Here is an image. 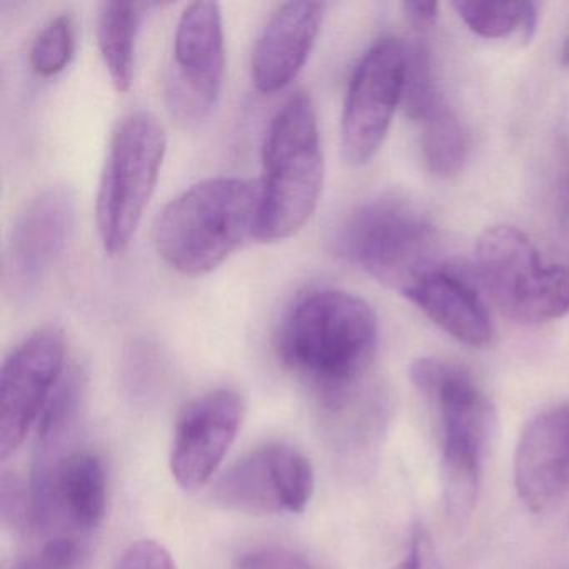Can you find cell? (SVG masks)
Here are the masks:
<instances>
[{
	"label": "cell",
	"mask_w": 569,
	"mask_h": 569,
	"mask_svg": "<svg viewBox=\"0 0 569 569\" xmlns=\"http://www.w3.org/2000/svg\"><path fill=\"white\" fill-rule=\"evenodd\" d=\"M242 401L231 389L192 399L179 416L171 446V472L181 488H202L218 471L238 436Z\"/></svg>",
	"instance_id": "obj_13"
},
{
	"label": "cell",
	"mask_w": 569,
	"mask_h": 569,
	"mask_svg": "<svg viewBox=\"0 0 569 569\" xmlns=\"http://www.w3.org/2000/svg\"><path fill=\"white\" fill-rule=\"evenodd\" d=\"M476 268L495 305L512 321L539 325L569 312V269L545 264L528 236L512 226L486 229Z\"/></svg>",
	"instance_id": "obj_7"
},
{
	"label": "cell",
	"mask_w": 569,
	"mask_h": 569,
	"mask_svg": "<svg viewBox=\"0 0 569 569\" xmlns=\"http://www.w3.org/2000/svg\"><path fill=\"white\" fill-rule=\"evenodd\" d=\"M166 149L164 126L151 112H131L116 126L96 199L99 238L109 256L122 254L131 244L154 194Z\"/></svg>",
	"instance_id": "obj_6"
},
{
	"label": "cell",
	"mask_w": 569,
	"mask_h": 569,
	"mask_svg": "<svg viewBox=\"0 0 569 569\" xmlns=\"http://www.w3.org/2000/svg\"><path fill=\"white\" fill-rule=\"evenodd\" d=\"M402 296L462 345L482 348L491 342L492 325L485 302L452 269H432Z\"/></svg>",
	"instance_id": "obj_16"
},
{
	"label": "cell",
	"mask_w": 569,
	"mask_h": 569,
	"mask_svg": "<svg viewBox=\"0 0 569 569\" xmlns=\"http://www.w3.org/2000/svg\"><path fill=\"white\" fill-rule=\"evenodd\" d=\"M76 52V24L69 14L52 18L32 41L29 61L42 78H51L68 68Z\"/></svg>",
	"instance_id": "obj_20"
},
{
	"label": "cell",
	"mask_w": 569,
	"mask_h": 569,
	"mask_svg": "<svg viewBox=\"0 0 569 569\" xmlns=\"http://www.w3.org/2000/svg\"><path fill=\"white\" fill-rule=\"evenodd\" d=\"M226 76L222 12L216 2H194L179 18L174 61L168 79L172 116L184 124H198L214 111Z\"/></svg>",
	"instance_id": "obj_8"
},
{
	"label": "cell",
	"mask_w": 569,
	"mask_h": 569,
	"mask_svg": "<svg viewBox=\"0 0 569 569\" xmlns=\"http://www.w3.org/2000/svg\"><path fill=\"white\" fill-rule=\"evenodd\" d=\"M261 184L252 179L209 178L164 206L152 244L179 274L202 278L224 264L248 239H256Z\"/></svg>",
	"instance_id": "obj_2"
},
{
	"label": "cell",
	"mask_w": 569,
	"mask_h": 569,
	"mask_svg": "<svg viewBox=\"0 0 569 569\" xmlns=\"http://www.w3.org/2000/svg\"><path fill=\"white\" fill-rule=\"evenodd\" d=\"M406 19L416 31H428L436 24L439 6L436 2H406L402 4Z\"/></svg>",
	"instance_id": "obj_25"
},
{
	"label": "cell",
	"mask_w": 569,
	"mask_h": 569,
	"mask_svg": "<svg viewBox=\"0 0 569 569\" xmlns=\"http://www.w3.org/2000/svg\"><path fill=\"white\" fill-rule=\"evenodd\" d=\"M234 569H321L309 556L284 546L249 549L236 559Z\"/></svg>",
	"instance_id": "obj_22"
},
{
	"label": "cell",
	"mask_w": 569,
	"mask_h": 569,
	"mask_svg": "<svg viewBox=\"0 0 569 569\" xmlns=\"http://www.w3.org/2000/svg\"><path fill=\"white\" fill-rule=\"evenodd\" d=\"M66 338L58 328H41L6 359L0 372V459L6 461L38 425L66 369Z\"/></svg>",
	"instance_id": "obj_10"
},
{
	"label": "cell",
	"mask_w": 569,
	"mask_h": 569,
	"mask_svg": "<svg viewBox=\"0 0 569 569\" xmlns=\"http://www.w3.org/2000/svg\"><path fill=\"white\" fill-rule=\"evenodd\" d=\"M114 569H178V566L164 546L142 539L122 552Z\"/></svg>",
	"instance_id": "obj_23"
},
{
	"label": "cell",
	"mask_w": 569,
	"mask_h": 569,
	"mask_svg": "<svg viewBox=\"0 0 569 569\" xmlns=\"http://www.w3.org/2000/svg\"><path fill=\"white\" fill-rule=\"evenodd\" d=\"M322 182L325 158L315 102L308 92H295L266 132L256 241L279 242L298 234L318 208Z\"/></svg>",
	"instance_id": "obj_3"
},
{
	"label": "cell",
	"mask_w": 569,
	"mask_h": 569,
	"mask_svg": "<svg viewBox=\"0 0 569 569\" xmlns=\"http://www.w3.org/2000/svg\"><path fill=\"white\" fill-rule=\"evenodd\" d=\"M421 149L432 174L451 178L458 174L468 156V136L445 99H439L419 118Z\"/></svg>",
	"instance_id": "obj_18"
},
{
	"label": "cell",
	"mask_w": 569,
	"mask_h": 569,
	"mask_svg": "<svg viewBox=\"0 0 569 569\" xmlns=\"http://www.w3.org/2000/svg\"><path fill=\"white\" fill-rule=\"evenodd\" d=\"M406 44L379 39L352 72L342 109V154L352 166L375 158L385 142L396 108L402 101Z\"/></svg>",
	"instance_id": "obj_9"
},
{
	"label": "cell",
	"mask_w": 569,
	"mask_h": 569,
	"mask_svg": "<svg viewBox=\"0 0 569 569\" xmlns=\"http://www.w3.org/2000/svg\"><path fill=\"white\" fill-rule=\"evenodd\" d=\"M336 249L346 261L401 295L442 266L435 226L395 196L358 206L339 226Z\"/></svg>",
	"instance_id": "obj_5"
},
{
	"label": "cell",
	"mask_w": 569,
	"mask_h": 569,
	"mask_svg": "<svg viewBox=\"0 0 569 569\" xmlns=\"http://www.w3.org/2000/svg\"><path fill=\"white\" fill-rule=\"evenodd\" d=\"M515 486L531 511L541 512L569 496V402L531 419L515 455Z\"/></svg>",
	"instance_id": "obj_14"
},
{
	"label": "cell",
	"mask_w": 569,
	"mask_h": 569,
	"mask_svg": "<svg viewBox=\"0 0 569 569\" xmlns=\"http://www.w3.org/2000/svg\"><path fill=\"white\" fill-rule=\"evenodd\" d=\"M562 59H565L566 64H569V39L566 41L565 51H562Z\"/></svg>",
	"instance_id": "obj_26"
},
{
	"label": "cell",
	"mask_w": 569,
	"mask_h": 569,
	"mask_svg": "<svg viewBox=\"0 0 569 569\" xmlns=\"http://www.w3.org/2000/svg\"><path fill=\"white\" fill-rule=\"evenodd\" d=\"M378 316L339 289H308L289 306L274 336L279 361L308 382L329 409H339L375 358Z\"/></svg>",
	"instance_id": "obj_1"
},
{
	"label": "cell",
	"mask_w": 569,
	"mask_h": 569,
	"mask_svg": "<svg viewBox=\"0 0 569 569\" xmlns=\"http://www.w3.org/2000/svg\"><path fill=\"white\" fill-rule=\"evenodd\" d=\"M315 492L311 462L298 449L269 445L236 462L214 486L216 501L251 515H299Z\"/></svg>",
	"instance_id": "obj_11"
},
{
	"label": "cell",
	"mask_w": 569,
	"mask_h": 569,
	"mask_svg": "<svg viewBox=\"0 0 569 569\" xmlns=\"http://www.w3.org/2000/svg\"><path fill=\"white\" fill-rule=\"evenodd\" d=\"M84 556L81 538L54 535L31 555L21 559L14 569H79Z\"/></svg>",
	"instance_id": "obj_21"
},
{
	"label": "cell",
	"mask_w": 569,
	"mask_h": 569,
	"mask_svg": "<svg viewBox=\"0 0 569 569\" xmlns=\"http://www.w3.org/2000/svg\"><path fill=\"white\" fill-rule=\"evenodd\" d=\"M452 8L475 34L485 39L508 38L521 29L525 39L532 38L538 24V11L531 2H466L459 0Z\"/></svg>",
	"instance_id": "obj_19"
},
{
	"label": "cell",
	"mask_w": 569,
	"mask_h": 569,
	"mask_svg": "<svg viewBox=\"0 0 569 569\" xmlns=\"http://www.w3.org/2000/svg\"><path fill=\"white\" fill-rule=\"evenodd\" d=\"M76 198L66 186L32 196L16 216L4 256V286L16 299L38 291L74 231Z\"/></svg>",
	"instance_id": "obj_12"
},
{
	"label": "cell",
	"mask_w": 569,
	"mask_h": 569,
	"mask_svg": "<svg viewBox=\"0 0 569 569\" xmlns=\"http://www.w3.org/2000/svg\"><path fill=\"white\" fill-rule=\"evenodd\" d=\"M409 376L441 415L446 515L455 525H465L478 499L482 458L495 432V408L472 376L451 362L416 359Z\"/></svg>",
	"instance_id": "obj_4"
},
{
	"label": "cell",
	"mask_w": 569,
	"mask_h": 569,
	"mask_svg": "<svg viewBox=\"0 0 569 569\" xmlns=\"http://www.w3.org/2000/svg\"><path fill=\"white\" fill-rule=\"evenodd\" d=\"M326 4L286 2L276 9L256 42L251 76L262 94L288 88L305 68L321 31Z\"/></svg>",
	"instance_id": "obj_15"
},
{
	"label": "cell",
	"mask_w": 569,
	"mask_h": 569,
	"mask_svg": "<svg viewBox=\"0 0 569 569\" xmlns=\"http://www.w3.org/2000/svg\"><path fill=\"white\" fill-rule=\"evenodd\" d=\"M392 569H441L431 538L421 526H418L412 532L409 555L406 556L405 561L399 562Z\"/></svg>",
	"instance_id": "obj_24"
},
{
	"label": "cell",
	"mask_w": 569,
	"mask_h": 569,
	"mask_svg": "<svg viewBox=\"0 0 569 569\" xmlns=\"http://www.w3.org/2000/svg\"><path fill=\"white\" fill-rule=\"evenodd\" d=\"M148 4L104 2L98 16V44L109 78L119 92L134 79L136 38Z\"/></svg>",
	"instance_id": "obj_17"
}]
</instances>
